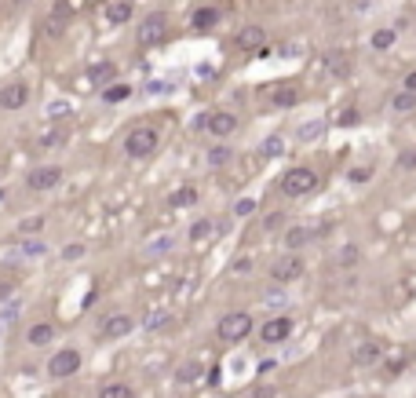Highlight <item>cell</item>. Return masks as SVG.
I'll use <instances>...</instances> for the list:
<instances>
[{
	"mask_svg": "<svg viewBox=\"0 0 416 398\" xmlns=\"http://www.w3.org/2000/svg\"><path fill=\"white\" fill-rule=\"evenodd\" d=\"M161 146V132L153 124H135L132 132L124 135V153L132 161H142V158H150V153H158Z\"/></svg>",
	"mask_w": 416,
	"mask_h": 398,
	"instance_id": "obj_1",
	"label": "cell"
},
{
	"mask_svg": "<svg viewBox=\"0 0 416 398\" xmlns=\"http://www.w3.org/2000/svg\"><path fill=\"white\" fill-rule=\"evenodd\" d=\"M278 190L285 198H307V194H314V190H318V172L296 164V169H289L278 179Z\"/></svg>",
	"mask_w": 416,
	"mask_h": 398,
	"instance_id": "obj_2",
	"label": "cell"
},
{
	"mask_svg": "<svg viewBox=\"0 0 416 398\" xmlns=\"http://www.w3.org/2000/svg\"><path fill=\"white\" fill-rule=\"evenodd\" d=\"M252 329H256V322H252V314H249V311H230V314L219 318L216 337L223 340V343H241Z\"/></svg>",
	"mask_w": 416,
	"mask_h": 398,
	"instance_id": "obj_3",
	"label": "cell"
},
{
	"mask_svg": "<svg viewBox=\"0 0 416 398\" xmlns=\"http://www.w3.org/2000/svg\"><path fill=\"white\" fill-rule=\"evenodd\" d=\"M81 362H84V358H81L77 348H62V351H55V358H48L44 369H48L51 380H70V377L81 373Z\"/></svg>",
	"mask_w": 416,
	"mask_h": 398,
	"instance_id": "obj_4",
	"label": "cell"
},
{
	"mask_svg": "<svg viewBox=\"0 0 416 398\" xmlns=\"http://www.w3.org/2000/svg\"><path fill=\"white\" fill-rule=\"evenodd\" d=\"M303 271H307V263H303L300 252H285V256H278V260L270 263V278H274V285H289V281L303 278Z\"/></svg>",
	"mask_w": 416,
	"mask_h": 398,
	"instance_id": "obj_5",
	"label": "cell"
},
{
	"mask_svg": "<svg viewBox=\"0 0 416 398\" xmlns=\"http://www.w3.org/2000/svg\"><path fill=\"white\" fill-rule=\"evenodd\" d=\"M296 332V322L289 314H278V318H267L263 325H259V343H267V348H278V343L292 340Z\"/></svg>",
	"mask_w": 416,
	"mask_h": 398,
	"instance_id": "obj_6",
	"label": "cell"
},
{
	"mask_svg": "<svg viewBox=\"0 0 416 398\" xmlns=\"http://www.w3.org/2000/svg\"><path fill=\"white\" fill-rule=\"evenodd\" d=\"M238 113L234 110H212V113H205V132L212 135V139H230L234 132H238Z\"/></svg>",
	"mask_w": 416,
	"mask_h": 398,
	"instance_id": "obj_7",
	"label": "cell"
},
{
	"mask_svg": "<svg viewBox=\"0 0 416 398\" xmlns=\"http://www.w3.org/2000/svg\"><path fill=\"white\" fill-rule=\"evenodd\" d=\"M135 37H139V44H161L168 37V15L164 11H150V15L139 22Z\"/></svg>",
	"mask_w": 416,
	"mask_h": 398,
	"instance_id": "obj_8",
	"label": "cell"
},
{
	"mask_svg": "<svg viewBox=\"0 0 416 398\" xmlns=\"http://www.w3.org/2000/svg\"><path fill=\"white\" fill-rule=\"evenodd\" d=\"M62 183V169L59 164H41V169H33L26 176V187L37 190V194H44V190H55Z\"/></svg>",
	"mask_w": 416,
	"mask_h": 398,
	"instance_id": "obj_9",
	"label": "cell"
},
{
	"mask_svg": "<svg viewBox=\"0 0 416 398\" xmlns=\"http://www.w3.org/2000/svg\"><path fill=\"white\" fill-rule=\"evenodd\" d=\"M132 332H135L132 314H110V318H102V325H99L102 340H124V337H132Z\"/></svg>",
	"mask_w": 416,
	"mask_h": 398,
	"instance_id": "obj_10",
	"label": "cell"
},
{
	"mask_svg": "<svg viewBox=\"0 0 416 398\" xmlns=\"http://www.w3.org/2000/svg\"><path fill=\"white\" fill-rule=\"evenodd\" d=\"M325 234V227H310V223H296V227H289V230H285V249H289V252H300L303 245H310V241H314V238H321Z\"/></svg>",
	"mask_w": 416,
	"mask_h": 398,
	"instance_id": "obj_11",
	"label": "cell"
},
{
	"mask_svg": "<svg viewBox=\"0 0 416 398\" xmlns=\"http://www.w3.org/2000/svg\"><path fill=\"white\" fill-rule=\"evenodd\" d=\"M26 102H30V84L26 81H11V84L0 88V110L15 113V110L26 106Z\"/></svg>",
	"mask_w": 416,
	"mask_h": 398,
	"instance_id": "obj_12",
	"label": "cell"
},
{
	"mask_svg": "<svg viewBox=\"0 0 416 398\" xmlns=\"http://www.w3.org/2000/svg\"><path fill=\"white\" fill-rule=\"evenodd\" d=\"M380 358H384V343L380 340H361L358 348L350 351V362H354L358 369H372Z\"/></svg>",
	"mask_w": 416,
	"mask_h": 398,
	"instance_id": "obj_13",
	"label": "cell"
},
{
	"mask_svg": "<svg viewBox=\"0 0 416 398\" xmlns=\"http://www.w3.org/2000/svg\"><path fill=\"white\" fill-rule=\"evenodd\" d=\"M234 48H238V51L267 48V30H263V26H245V30H238V37H234Z\"/></svg>",
	"mask_w": 416,
	"mask_h": 398,
	"instance_id": "obj_14",
	"label": "cell"
},
{
	"mask_svg": "<svg viewBox=\"0 0 416 398\" xmlns=\"http://www.w3.org/2000/svg\"><path fill=\"white\" fill-rule=\"evenodd\" d=\"M300 99H303V92L296 84H281V88L270 92V106L274 110H292V106H300Z\"/></svg>",
	"mask_w": 416,
	"mask_h": 398,
	"instance_id": "obj_15",
	"label": "cell"
},
{
	"mask_svg": "<svg viewBox=\"0 0 416 398\" xmlns=\"http://www.w3.org/2000/svg\"><path fill=\"white\" fill-rule=\"evenodd\" d=\"M51 340H55V325L51 322H33L26 329V343H30V348H48Z\"/></svg>",
	"mask_w": 416,
	"mask_h": 398,
	"instance_id": "obj_16",
	"label": "cell"
},
{
	"mask_svg": "<svg viewBox=\"0 0 416 398\" xmlns=\"http://www.w3.org/2000/svg\"><path fill=\"white\" fill-rule=\"evenodd\" d=\"M132 95H135L132 84H124V81H113V84L102 88V102H106V106H121V102H128Z\"/></svg>",
	"mask_w": 416,
	"mask_h": 398,
	"instance_id": "obj_17",
	"label": "cell"
},
{
	"mask_svg": "<svg viewBox=\"0 0 416 398\" xmlns=\"http://www.w3.org/2000/svg\"><path fill=\"white\" fill-rule=\"evenodd\" d=\"M395 41H398V33L391 30V26H380V30H372L369 48H372V51H391V48H395Z\"/></svg>",
	"mask_w": 416,
	"mask_h": 398,
	"instance_id": "obj_18",
	"label": "cell"
},
{
	"mask_svg": "<svg viewBox=\"0 0 416 398\" xmlns=\"http://www.w3.org/2000/svg\"><path fill=\"white\" fill-rule=\"evenodd\" d=\"M113 77H117V66H113V62H95V66L88 70V81H92V84H99V88L113 84Z\"/></svg>",
	"mask_w": 416,
	"mask_h": 398,
	"instance_id": "obj_19",
	"label": "cell"
},
{
	"mask_svg": "<svg viewBox=\"0 0 416 398\" xmlns=\"http://www.w3.org/2000/svg\"><path fill=\"white\" fill-rule=\"evenodd\" d=\"M205 161H208V169H227V164L234 161V150L223 146V143H216V146H208Z\"/></svg>",
	"mask_w": 416,
	"mask_h": 398,
	"instance_id": "obj_20",
	"label": "cell"
},
{
	"mask_svg": "<svg viewBox=\"0 0 416 398\" xmlns=\"http://www.w3.org/2000/svg\"><path fill=\"white\" fill-rule=\"evenodd\" d=\"M132 11H135L132 0H117V4L106 8V22H110V26H124L128 19H132Z\"/></svg>",
	"mask_w": 416,
	"mask_h": 398,
	"instance_id": "obj_21",
	"label": "cell"
},
{
	"mask_svg": "<svg viewBox=\"0 0 416 398\" xmlns=\"http://www.w3.org/2000/svg\"><path fill=\"white\" fill-rule=\"evenodd\" d=\"M190 26H193V30H212V26H219V11L216 8H198V11H193V15H190Z\"/></svg>",
	"mask_w": 416,
	"mask_h": 398,
	"instance_id": "obj_22",
	"label": "cell"
},
{
	"mask_svg": "<svg viewBox=\"0 0 416 398\" xmlns=\"http://www.w3.org/2000/svg\"><path fill=\"white\" fill-rule=\"evenodd\" d=\"M325 70H329L332 77H347V73H350L347 51H329V55H325Z\"/></svg>",
	"mask_w": 416,
	"mask_h": 398,
	"instance_id": "obj_23",
	"label": "cell"
},
{
	"mask_svg": "<svg viewBox=\"0 0 416 398\" xmlns=\"http://www.w3.org/2000/svg\"><path fill=\"white\" fill-rule=\"evenodd\" d=\"M201 380V362L198 358H190V362H183L176 369V383H183V388H190V383H198Z\"/></svg>",
	"mask_w": 416,
	"mask_h": 398,
	"instance_id": "obj_24",
	"label": "cell"
},
{
	"mask_svg": "<svg viewBox=\"0 0 416 398\" xmlns=\"http://www.w3.org/2000/svg\"><path fill=\"white\" fill-rule=\"evenodd\" d=\"M416 110V92H406L401 88L398 95H391V113H398V117H406V113Z\"/></svg>",
	"mask_w": 416,
	"mask_h": 398,
	"instance_id": "obj_25",
	"label": "cell"
},
{
	"mask_svg": "<svg viewBox=\"0 0 416 398\" xmlns=\"http://www.w3.org/2000/svg\"><path fill=\"white\" fill-rule=\"evenodd\" d=\"M95 398H135V391L128 388L124 380H110V383H102V388H99Z\"/></svg>",
	"mask_w": 416,
	"mask_h": 398,
	"instance_id": "obj_26",
	"label": "cell"
},
{
	"mask_svg": "<svg viewBox=\"0 0 416 398\" xmlns=\"http://www.w3.org/2000/svg\"><path fill=\"white\" fill-rule=\"evenodd\" d=\"M172 209H190V205H198V187H179L172 198H168Z\"/></svg>",
	"mask_w": 416,
	"mask_h": 398,
	"instance_id": "obj_27",
	"label": "cell"
},
{
	"mask_svg": "<svg viewBox=\"0 0 416 398\" xmlns=\"http://www.w3.org/2000/svg\"><path fill=\"white\" fill-rule=\"evenodd\" d=\"M321 135H325V121H307V124L296 128V139H300V143H314Z\"/></svg>",
	"mask_w": 416,
	"mask_h": 398,
	"instance_id": "obj_28",
	"label": "cell"
},
{
	"mask_svg": "<svg viewBox=\"0 0 416 398\" xmlns=\"http://www.w3.org/2000/svg\"><path fill=\"white\" fill-rule=\"evenodd\" d=\"M212 230H219L212 220H198V223H193L190 227V234H187V241H193V245H201V241L208 238V234H212Z\"/></svg>",
	"mask_w": 416,
	"mask_h": 398,
	"instance_id": "obj_29",
	"label": "cell"
},
{
	"mask_svg": "<svg viewBox=\"0 0 416 398\" xmlns=\"http://www.w3.org/2000/svg\"><path fill=\"white\" fill-rule=\"evenodd\" d=\"M70 15H73V11H70V4H66V0H59V4H55V11H51V22H48V26H51V33H59V30H62V22H66Z\"/></svg>",
	"mask_w": 416,
	"mask_h": 398,
	"instance_id": "obj_30",
	"label": "cell"
},
{
	"mask_svg": "<svg viewBox=\"0 0 416 398\" xmlns=\"http://www.w3.org/2000/svg\"><path fill=\"white\" fill-rule=\"evenodd\" d=\"M281 150H285V139H281V135H267L263 146H259V153H263V158H278Z\"/></svg>",
	"mask_w": 416,
	"mask_h": 398,
	"instance_id": "obj_31",
	"label": "cell"
},
{
	"mask_svg": "<svg viewBox=\"0 0 416 398\" xmlns=\"http://www.w3.org/2000/svg\"><path fill=\"white\" fill-rule=\"evenodd\" d=\"M354 124H361V110H354V106H347L340 117H336V128H354Z\"/></svg>",
	"mask_w": 416,
	"mask_h": 398,
	"instance_id": "obj_32",
	"label": "cell"
},
{
	"mask_svg": "<svg viewBox=\"0 0 416 398\" xmlns=\"http://www.w3.org/2000/svg\"><path fill=\"white\" fill-rule=\"evenodd\" d=\"M252 212H256V198H241V201H234V216H238V220H249Z\"/></svg>",
	"mask_w": 416,
	"mask_h": 398,
	"instance_id": "obj_33",
	"label": "cell"
},
{
	"mask_svg": "<svg viewBox=\"0 0 416 398\" xmlns=\"http://www.w3.org/2000/svg\"><path fill=\"white\" fill-rule=\"evenodd\" d=\"M44 227V216H30V220H19V234H37Z\"/></svg>",
	"mask_w": 416,
	"mask_h": 398,
	"instance_id": "obj_34",
	"label": "cell"
},
{
	"mask_svg": "<svg viewBox=\"0 0 416 398\" xmlns=\"http://www.w3.org/2000/svg\"><path fill=\"white\" fill-rule=\"evenodd\" d=\"M164 325H172V314L161 311V314H150V318H146V329H150V332H161Z\"/></svg>",
	"mask_w": 416,
	"mask_h": 398,
	"instance_id": "obj_35",
	"label": "cell"
},
{
	"mask_svg": "<svg viewBox=\"0 0 416 398\" xmlns=\"http://www.w3.org/2000/svg\"><path fill=\"white\" fill-rule=\"evenodd\" d=\"M263 303H267V307H285V303H289V296H285L281 289H267V292H263Z\"/></svg>",
	"mask_w": 416,
	"mask_h": 398,
	"instance_id": "obj_36",
	"label": "cell"
},
{
	"mask_svg": "<svg viewBox=\"0 0 416 398\" xmlns=\"http://www.w3.org/2000/svg\"><path fill=\"white\" fill-rule=\"evenodd\" d=\"M347 179H350V183H369V179H372V164H361V169H350V172H347Z\"/></svg>",
	"mask_w": 416,
	"mask_h": 398,
	"instance_id": "obj_37",
	"label": "cell"
},
{
	"mask_svg": "<svg viewBox=\"0 0 416 398\" xmlns=\"http://www.w3.org/2000/svg\"><path fill=\"white\" fill-rule=\"evenodd\" d=\"M230 271H234V274H249V271H252V260H249V256H238V260L230 263Z\"/></svg>",
	"mask_w": 416,
	"mask_h": 398,
	"instance_id": "obj_38",
	"label": "cell"
},
{
	"mask_svg": "<svg viewBox=\"0 0 416 398\" xmlns=\"http://www.w3.org/2000/svg\"><path fill=\"white\" fill-rule=\"evenodd\" d=\"M168 249H172V238H158V245H150L146 256H161V252H168Z\"/></svg>",
	"mask_w": 416,
	"mask_h": 398,
	"instance_id": "obj_39",
	"label": "cell"
},
{
	"mask_svg": "<svg viewBox=\"0 0 416 398\" xmlns=\"http://www.w3.org/2000/svg\"><path fill=\"white\" fill-rule=\"evenodd\" d=\"M84 256V245H66L62 249V260H81Z\"/></svg>",
	"mask_w": 416,
	"mask_h": 398,
	"instance_id": "obj_40",
	"label": "cell"
},
{
	"mask_svg": "<svg viewBox=\"0 0 416 398\" xmlns=\"http://www.w3.org/2000/svg\"><path fill=\"white\" fill-rule=\"evenodd\" d=\"M354 260H358V249H354V245H347V249L340 252V263H354Z\"/></svg>",
	"mask_w": 416,
	"mask_h": 398,
	"instance_id": "obj_41",
	"label": "cell"
},
{
	"mask_svg": "<svg viewBox=\"0 0 416 398\" xmlns=\"http://www.w3.org/2000/svg\"><path fill=\"white\" fill-rule=\"evenodd\" d=\"M281 220H285L281 212H274V216H267V220H263V230H274V227H281Z\"/></svg>",
	"mask_w": 416,
	"mask_h": 398,
	"instance_id": "obj_42",
	"label": "cell"
},
{
	"mask_svg": "<svg viewBox=\"0 0 416 398\" xmlns=\"http://www.w3.org/2000/svg\"><path fill=\"white\" fill-rule=\"evenodd\" d=\"M401 88H406V92H416V66L406 73V81H401Z\"/></svg>",
	"mask_w": 416,
	"mask_h": 398,
	"instance_id": "obj_43",
	"label": "cell"
},
{
	"mask_svg": "<svg viewBox=\"0 0 416 398\" xmlns=\"http://www.w3.org/2000/svg\"><path fill=\"white\" fill-rule=\"evenodd\" d=\"M11 292H15V281H0V303H4Z\"/></svg>",
	"mask_w": 416,
	"mask_h": 398,
	"instance_id": "obj_44",
	"label": "cell"
},
{
	"mask_svg": "<svg viewBox=\"0 0 416 398\" xmlns=\"http://www.w3.org/2000/svg\"><path fill=\"white\" fill-rule=\"evenodd\" d=\"M252 398H274V388H263V391H256Z\"/></svg>",
	"mask_w": 416,
	"mask_h": 398,
	"instance_id": "obj_45",
	"label": "cell"
}]
</instances>
